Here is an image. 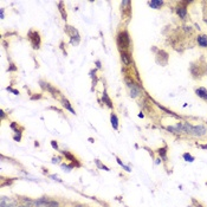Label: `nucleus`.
Wrapping results in <instances>:
<instances>
[{"label":"nucleus","instance_id":"nucleus-1","mask_svg":"<svg viewBox=\"0 0 207 207\" xmlns=\"http://www.w3.org/2000/svg\"><path fill=\"white\" fill-rule=\"evenodd\" d=\"M168 132L174 134H180V133H186L191 136L194 137H201L207 133V128L205 126H192L187 122H180L176 123L175 126L167 128Z\"/></svg>","mask_w":207,"mask_h":207},{"label":"nucleus","instance_id":"nucleus-2","mask_svg":"<svg viewBox=\"0 0 207 207\" xmlns=\"http://www.w3.org/2000/svg\"><path fill=\"white\" fill-rule=\"evenodd\" d=\"M127 87L129 88V91H130V96L132 97H137L139 95L141 94V89L140 87L137 85V84H135L134 82H129V80H127Z\"/></svg>","mask_w":207,"mask_h":207},{"label":"nucleus","instance_id":"nucleus-3","mask_svg":"<svg viewBox=\"0 0 207 207\" xmlns=\"http://www.w3.org/2000/svg\"><path fill=\"white\" fill-rule=\"evenodd\" d=\"M15 202L11 200L7 196H1V202H0V207H15Z\"/></svg>","mask_w":207,"mask_h":207},{"label":"nucleus","instance_id":"nucleus-4","mask_svg":"<svg viewBox=\"0 0 207 207\" xmlns=\"http://www.w3.org/2000/svg\"><path fill=\"white\" fill-rule=\"evenodd\" d=\"M176 13L181 19H185L187 17V10L185 6H178L176 7Z\"/></svg>","mask_w":207,"mask_h":207},{"label":"nucleus","instance_id":"nucleus-5","mask_svg":"<svg viewBox=\"0 0 207 207\" xmlns=\"http://www.w3.org/2000/svg\"><path fill=\"white\" fill-rule=\"evenodd\" d=\"M195 94L198 95L200 98H202L204 101H207V90L205 88H198L195 90Z\"/></svg>","mask_w":207,"mask_h":207},{"label":"nucleus","instance_id":"nucleus-6","mask_svg":"<svg viewBox=\"0 0 207 207\" xmlns=\"http://www.w3.org/2000/svg\"><path fill=\"white\" fill-rule=\"evenodd\" d=\"M198 44L200 47H207V36L205 34L198 36Z\"/></svg>","mask_w":207,"mask_h":207},{"label":"nucleus","instance_id":"nucleus-7","mask_svg":"<svg viewBox=\"0 0 207 207\" xmlns=\"http://www.w3.org/2000/svg\"><path fill=\"white\" fill-rule=\"evenodd\" d=\"M148 5L152 7V8H155V10H156V8H160V7L163 5V1H162V0H152V1L148 2Z\"/></svg>","mask_w":207,"mask_h":207},{"label":"nucleus","instance_id":"nucleus-8","mask_svg":"<svg viewBox=\"0 0 207 207\" xmlns=\"http://www.w3.org/2000/svg\"><path fill=\"white\" fill-rule=\"evenodd\" d=\"M121 58H122L123 63H124L126 65H129V64L132 63V58H130V56H129L127 52H122V54H121Z\"/></svg>","mask_w":207,"mask_h":207},{"label":"nucleus","instance_id":"nucleus-9","mask_svg":"<svg viewBox=\"0 0 207 207\" xmlns=\"http://www.w3.org/2000/svg\"><path fill=\"white\" fill-rule=\"evenodd\" d=\"M110 120H111V126H113L114 129H119V120H117V116H116L115 114H111Z\"/></svg>","mask_w":207,"mask_h":207},{"label":"nucleus","instance_id":"nucleus-10","mask_svg":"<svg viewBox=\"0 0 207 207\" xmlns=\"http://www.w3.org/2000/svg\"><path fill=\"white\" fill-rule=\"evenodd\" d=\"M157 153H159V155H160V156L162 157V159H163V160L167 161V156H166V154H167V147L160 148V149L157 150Z\"/></svg>","mask_w":207,"mask_h":207},{"label":"nucleus","instance_id":"nucleus-11","mask_svg":"<svg viewBox=\"0 0 207 207\" xmlns=\"http://www.w3.org/2000/svg\"><path fill=\"white\" fill-rule=\"evenodd\" d=\"M182 156H183L185 161H187V162H193V161L195 160V159H194V156H192V155H191L189 153H185L183 155H182Z\"/></svg>","mask_w":207,"mask_h":207},{"label":"nucleus","instance_id":"nucleus-12","mask_svg":"<svg viewBox=\"0 0 207 207\" xmlns=\"http://www.w3.org/2000/svg\"><path fill=\"white\" fill-rule=\"evenodd\" d=\"M45 207H59V202L56 200H50L46 204V206Z\"/></svg>","mask_w":207,"mask_h":207},{"label":"nucleus","instance_id":"nucleus-13","mask_svg":"<svg viewBox=\"0 0 207 207\" xmlns=\"http://www.w3.org/2000/svg\"><path fill=\"white\" fill-rule=\"evenodd\" d=\"M63 106H64V107L67 108V109H69V110H70V111H71V113H72V114H75V110H74V109H72V108H71V106L69 104V102H67V100H65V98H63Z\"/></svg>","mask_w":207,"mask_h":207},{"label":"nucleus","instance_id":"nucleus-14","mask_svg":"<svg viewBox=\"0 0 207 207\" xmlns=\"http://www.w3.org/2000/svg\"><path fill=\"white\" fill-rule=\"evenodd\" d=\"M62 167H63V169H64V170L70 172V170H71V169H72L75 166H74V163H71V165H62Z\"/></svg>","mask_w":207,"mask_h":207},{"label":"nucleus","instance_id":"nucleus-15","mask_svg":"<svg viewBox=\"0 0 207 207\" xmlns=\"http://www.w3.org/2000/svg\"><path fill=\"white\" fill-rule=\"evenodd\" d=\"M95 162H96V165H97V166H98V167H100L101 169H104V170H109V168H108L107 166H104V165H102V163L100 162V160H96Z\"/></svg>","mask_w":207,"mask_h":207},{"label":"nucleus","instance_id":"nucleus-16","mask_svg":"<svg viewBox=\"0 0 207 207\" xmlns=\"http://www.w3.org/2000/svg\"><path fill=\"white\" fill-rule=\"evenodd\" d=\"M117 163H119V165H121L122 167H123V168H124V169H126V170H127V172H130V168L128 167V166H124V165L122 163V161H121L120 159H117Z\"/></svg>","mask_w":207,"mask_h":207},{"label":"nucleus","instance_id":"nucleus-17","mask_svg":"<svg viewBox=\"0 0 207 207\" xmlns=\"http://www.w3.org/2000/svg\"><path fill=\"white\" fill-rule=\"evenodd\" d=\"M60 159L59 157H52V161H51V162H52V163H59L60 162Z\"/></svg>","mask_w":207,"mask_h":207},{"label":"nucleus","instance_id":"nucleus-18","mask_svg":"<svg viewBox=\"0 0 207 207\" xmlns=\"http://www.w3.org/2000/svg\"><path fill=\"white\" fill-rule=\"evenodd\" d=\"M51 144H52V147H54V149H56V150L58 149V144H57V142H54V141H52V142H51Z\"/></svg>","mask_w":207,"mask_h":207},{"label":"nucleus","instance_id":"nucleus-19","mask_svg":"<svg viewBox=\"0 0 207 207\" xmlns=\"http://www.w3.org/2000/svg\"><path fill=\"white\" fill-rule=\"evenodd\" d=\"M50 178H52L54 180H58V181H60L59 179H58V176H57V175H50Z\"/></svg>","mask_w":207,"mask_h":207},{"label":"nucleus","instance_id":"nucleus-20","mask_svg":"<svg viewBox=\"0 0 207 207\" xmlns=\"http://www.w3.org/2000/svg\"><path fill=\"white\" fill-rule=\"evenodd\" d=\"M193 202L195 204V207H204L201 204H199V202H195V200H193Z\"/></svg>","mask_w":207,"mask_h":207},{"label":"nucleus","instance_id":"nucleus-21","mask_svg":"<svg viewBox=\"0 0 207 207\" xmlns=\"http://www.w3.org/2000/svg\"><path fill=\"white\" fill-rule=\"evenodd\" d=\"M0 13H1V19L4 18V8H1V11H0Z\"/></svg>","mask_w":207,"mask_h":207},{"label":"nucleus","instance_id":"nucleus-22","mask_svg":"<svg viewBox=\"0 0 207 207\" xmlns=\"http://www.w3.org/2000/svg\"><path fill=\"white\" fill-rule=\"evenodd\" d=\"M76 207H85V206H83V205H77Z\"/></svg>","mask_w":207,"mask_h":207},{"label":"nucleus","instance_id":"nucleus-23","mask_svg":"<svg viewBox=\"0 0 207 207\" xmlns=\"http://www.w3.org/2000/svg\"><path fill=\"white\" fill-rule=\"evenodd\" d=\"M204 20H205V23L207 24V18H204Z\"/></svg>","mask_w":207,"mask_h":207},{"label":"nucleus","instance_id":"nucleus-24","mask_svg":"<svg viewBox=\"0 0 207 207\" xmlns=\"http://www.w3.org/2000/svg\"><path fill=\"white\" fill-rule=\"evenodd\" d=\"M206 185H207V182H206Z\"/></svg>","mask_w":207,"mask_h":207}]
</instances>
